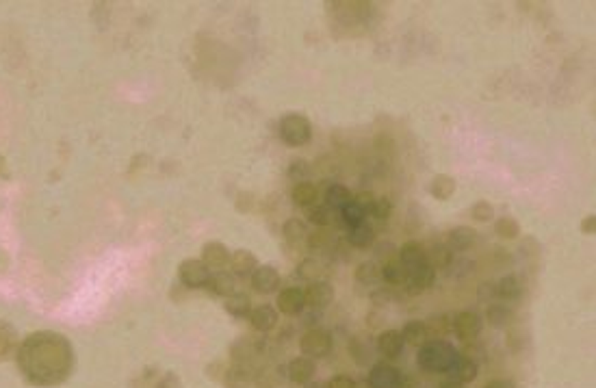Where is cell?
Masks as SVG:
<instances>
[{
    "mask_svg": "<svg viewBox=\"0 0 596 388\" xmlns=\"http://www.w3.org/2000/svg\"><path fill=\"white\" fill-rule=\"evenodd\" d=\"M484 388H516V384L510 380H493V382H488Z\"/></svg>",
    "mask_w": 596,
    "mask_h": 388,
    "instance_id": "59",
    "label": "cell"
},
{
    "mask_svg": "<svg viewBox=\"0 0 596 388\" xmlns=\"http://www.w3.org/2000/svg\"><path fill=\"white\" fill-rule=\"evenodd\" d=\"M581 232L584 234H594L596 232V215H588L581 221Z\"/></svg>",
    "mask_w": 596,
    "mask_h": 388,
    "instance_id": "56",
    "label": "cell"
},
{
    "mask_svg": "<svg viewBox=\"0 0 596 388\" xmlns=\"http://www.w3.org/2000/svg\"><path fill=\"white\" fill-rule=\"evenodd\" d=\"M351 202V191L345 185H330L325 189V206L330 208H340Z\"/></svg>",
    "mask_w": 596,
    "mask_h": 388,
    "instance_id": "32",
    "label": "cell"
},
{
    "mask_svg": "<svg viewBox=\"0 0 596 388\" xmlns=\"http://www.w3.org/2000/svg\"><path fill=\"white\" fill-rule=\"evenodd\" d=\"M306 215H308V221L315 223V226H319V228L330 226L332 219H334L330 206H310Z\"/></svg>",
    "mask_w": 596,
    "mask_h": 388,
    "instance_id": "40",
    "label": "cell"
},
{
    "mask_svg": "<svg viewBox=\"0 0 596 388\" xmlns=\"http://www.w3.org/2000/svg\"><path fill=\"white\" fill-rule=\"evenodd\" d=\"M223 373H226V365H223L221 360H215L211 365H206V376L211 380H215V382L223 380Z\"/></svg>",
    "mask_w": 596,
    "mask_h": 388,
    "instance_id": "51",
    "label": "cell"
},
{
    "mask_svg": "<svg viewBox=\"0 0 596 388\" xmlns=\"http://www.w3.org/2000/svg\"><path fill=\"white\" fill-rule=\"evenodd\" d=\"M278 132H280V139L285 141L287 145H291V147L306 145L310 141V137H312V128H310L308 117L297 115V113H291V115L282 117L280 126H278Z\"/></svg>",
    "mask_w": 596,
    "mask_h": 388,
    "instance_id": "3",
    "label": "cell"
},
{
    "mask_svg": "<svg viewBox=\"0 0 596 388\" xmlns=\"http://www.w3.org/2000/svg\"><path fill=\"white\" fill-rule=\"evenodd\" d=\"M169 295H172L174 302H181V300H185V295H187V287H185V285H176V287L169 291Z\"/></svg>",
    "mask_w": 596,
    "mask_h": 388,
    "instance_id": "58",
    "label": "cell"
},
{
    "mask_svg": "<svg viewBox=\"0 0 596 388\" xmlns=\"http://www.w3.org/2000/svg\"><path fill=\"white\" fill-rule=\"evenodd\" d=\"M306 308L304 291L302 289H285L278 295V310L287 317H295Z\"/></svg>",
    "mask_w": 596,
    "mask_h": 388,
    "instance_id": "16",
    "label": "cell"
},
{
    "mask_svg": "<svg viewBox=\"0 0 596 388\" xmlns=\"http://www.w3.org/2000/svg\"><path fill=\"white\" fill-rule=\"evenodd\" d=\"M446 373H449V380L458 384H469L477 378V363H473L466 356L458 354V358L453 360V365L446 369Z\"/></svg>",
    "mask_w": 596,
    "mask_h": 388,
    "instance_id": "17",
    "label": "cell"
},
{
    "mask_svg": "<svg viewBox=\"0 0 596 388\" xmlns=\"http://www.w3.org/2000/svg\"><path fill=\"white\" fill-rule=\"evenodd\" d=\"M249 323L256 332H269L278 323V312L271 306H258L249 310Z\"/></svg>",
    "mask_w": 596,
    "mask_h": 388,
    "instance_id": "20",
    "label": "cell"
},
{
    "mask_svg": "<svg viewBox=\"0 0 596 388\" xmlns=\"http://www.w3.org/2000/svg\"><path fill=\"white\" fill-rule=\"evenodd\" d=\"M282 232H285L287 241H291V243H300V241H304V238H308L306 223L302 219H297V217L287 219L285 226H282Z\"/></svg>",
    "mask_w": 596,
    "mask_h": 388,
    "instance_id": "35",
    "label": "cell"
},
{
    "mask_svg": "<svg viewBox=\"0 0 596 388\" xmlns=\"http://www.w3.org/2000/svg\"><path fill=\"white\" fill-rule=\"evenodd\" d=\"M308 176H310V165H308V161H304V159H295V161H291V165H289V178H291V181H300V183H304Z\"/></svg>",
    "mask_w": 596,
    "mask_h": 388,
    "instance_id": "45",
    "label": "cell"
},
{
    "mask_svg": "<svg viewBox=\"0 0 596 388\" xmlns=\"http://www.w3.org/2000/svg\"><path fill=\"white\" fill-rule=\"evenodd\" d=\"M332 245H334V234L327 232V230H317V232H312L308 236V247L310 249L323 252V249H330Z\"/></svg>",
    "mask_w": 596,
    "mask_h": 388,
    "instance_id": "43",
    "label": "cell"
},
{
    "mask_svg": "<svg viewBox=\"0 0 596 388\" xmlns=\"http://www.w3.org/2000/svg\"><path fill=\"white\" fill-rule=\"evenodd\" d=\"M291 198H293V202L297 206L310 208V206H315V202L319 198V189H317V185H312V183H297L293 187Z\"/></svg>",
    "mask_w": 596,
    "mask_h": 388,
    "instance_id": "29",
    "label": "cell"
},
{
    "mask_svg": "<svg viewBox=\"0 0 596 388\" xmlns=\"http://www.w3.org/2000/svg\"><path fill=\"white\" fill-rule=\"evenodd\" d=\"M455 358H458V351L451 343H446L442 338H434V340H427L425 345H421L416 360H419V367L423 371L446 373V369L453 365Z\"/></svg>",
    "mask_w": 596,
    "mask_h": 388,
    "instance_id": "2",
    "label": "cell"
},
{
    "mask_svg": "<svg viewBox=\"0 0 596 388\" xmlns=\"http://www.w3.org/2000/svg\"><path fill=\"white\" fill-rule=\"evenodd\" d=\"M20 347V334L9 321L0 319V363H7L9 358H16Z\"/></svg>",
    "mask_w": 596,
    "mask_h": 388,
    "instance_id": "13",
    "label": "cell"
},
{
    "mask_svg": "<svg viewBox=\"0 0 596 388\" xmlns=\"http://www.w3.org/2000/svg\"><path fill=\"white\" fill-rule=\"evenodd\" d=\"M512 319H514L512 308L503 306V304H493V306L488 308V312H486V321L493 325V327H497V330H503V327H508V325L512 323Z\"/></svg>",
    "mask_w": 596,
    "mask_h": 388,
    "instance_id": "31",
    "label": "cell"
},
{
    "mask_svg": "<svg viewBox=\"0 0 596 388\" xmlns=\"http://www.w3.org/2000/svg\"><path fill=\"white\" fill-rule=\"evenodd\" d=\"M208 269L223 272V267L230 265V252L228 247L219 241H208L202 247V258H200Z\"/></svg>",
    "mask_w": 596,
    "mask_h": 388,
    "instance_id": "10",
    "label": "cell"
},
{
    "mask_svg": "<svg viewBox=\"0 0 596 388\" xmlns=\"http://www.w3.org/2000/svg\"><path fill=\"white\" fill-rule=\"evenodd\" d=\"M429 193H431V196H434L436 200H440V202L449 200L453 193H455V178L446 176V174L434 176V178H431V183H429Z\"/></svg>",
    "mask_w": 596,
    "mask_h": 388,
    "instance_id": "26",
    "label": "cell"
},
{
    "mask_svg": "<svg viewBox=\"0 0 596 388\" xmlns=\"http://www.w3.org/2000/svg\"><path fill=\"white\" fill-rule=\"evenodd\" d=\"M523 293V285L516 276H505L497 282V297H505V300H516Z\"/></svg>",
    "mask_w": 596,
    "mask_h": 388,
    "instance_id": "36",
    "label": "cell"
},
{
    "mask_svg": "<svg viewBox=\"0 0 596 388\" xmlns=\"http://www.w3.org/2000/svg\"><path fill=\"white\" fill-rule=\"evenodd\" d=\"M399 261L404 263L408 267V272L416 269V267H421L427 263V249L416 243V241H408L399 247Z\"/></svg>",
    "mask_w": 596,
    "mask_h": 388,
    "instance_id": "21",
    "label": "cell"
},
{
    "mask_svg": "<svg viewBox=\"0 0 596 388\" xmlns=\"http://www.w3.org/2000/svg\"><path fill=\"white\" fill-rule=\"evenodd\" d=\"M425 330H427V338H440L446 332H451V319L438 315V317H431L429 321H425Z\"/></svg>",
    "mask_w": 596,
    "mask_h": 388,
    "instance_id": "39",
    "label": "cell"
},
{
    "mask_svg": "<svg viewBox=\"0 0 596 388\" xmlns=\"http://www.w3.org/2000/svg\"><path fill=\"white\" fill-rule=\"evenodd\" d=\"M304 300H306V306L315 308V310H321V308H327L332 302H334V287L330 285V282H312V285L304 291Z\"/></svg>",
    "mask_w": 596,
    "mask_h": 388,
    "instance_id": "6",
    "label": "cell"
},
{
    "mask_svg": "<svg viewBox=\"0 0 596 388\" xmlns=\"http://www.w3.org/2000/svg\"><path fill=\"white\" fill-rule=\"evenodd\" d=\"M139 386L141 388H183V382L172 371H167V373L145 371L141 376V380H139Z\"/></svg>",
    "mask_w": 596,
    "mask_h": 388,
    "instance_id": "19",
    "label": "cell"
},
{
    "mask_svg": "<svg viewBox=\"0 0 596 388\" xmlns=\"http://www.w3.org/2000/svg\"><path fill=\"white\" fill-rule=\"evenodd\" d=\"M256 376V369L254 365H236L232 363L230 367H226V373H223V384L226 388H243L247 384L254 382Z\"/></svg>",
    "mask_w": 596,
    "mask_h": 388,
    "instance_id": "14",
    "label": "cell"
},
{
    "mask_svg": "<svg viewBox=\"0 0 596 388\" xmlns=\"http://www.w3.org/2000/svg\"><path fill=\"white\" fill-rule=\"evenodd\" d=\"M226 310L230 312L232 317H238V319H243V317H247L249 315V310H251V300L249 297L245 295V293H234V295H230V297H226Z\"/></svg>",
    "mask_w": 596,
    "mask_h": 388,
    "instance_id": "33",
    "label": "cell"
},
{
    "mask_svg": "<svg viewBox=\"0 0 596 388\" xmlns=\"http://www.w3.org/2000/svg\"><path fill=\"white\" fill-rule=\"evenodd\" d=\"M230 267H232V276L249 278L251 274L256 272L258 261H256V256L249 249H236L230 256Z\"/></svg>",
    "mask_w": 596,
    "mask_h": 388,
    "instance_id": "18",
    "label": "cell"
},
{
    "mask_svg": "<svg viewBox=\"0 0 596 388\" xmlns=\"http://www.w3.org/2000/svg\"><path fill=\"white\" fill-rule=\"evenodd\" d=\"M464 356L471 358L473 363H477V360H480V358H484V349H482L480 345H473V343L469 340V345L464 347Z\"/></svg>",
    "mask_w": 596,
    "mask_h": 388,
    "instance_id": "55",
    "label": "cell"
},
{
    "mask_svg": "<svg viewBox=\"0 0 596 388\" xmlns=\"http://www.w3.org/2000/svg\"><path fill=\"white\" fill-rule=\"evenodd\" d=\"M399 380H401V373L393 367V365H373L369 373V386L371 388H399Z\"/></svg>",
    "mask_w": 596,
    "mask_h": 388,
    "instance_id": "11",
    "label": "cell"
},
{
    "mask_svg": "<svg viewBox=\"0 0 596 388\" xmlns=\"http://www.w3.org/2000/svg\"><path fill=\"white\" fill-rule=\"evenodd\" d=\"M249 280H251V289H254L256 293H263V295L276 293L280 287V274H278V269H274V267H269V265L256 267V272L249 276Z\"/></svg>",
    "mask_w": 596,
    "mask_h": 388,
    "instance_id": "9",
    "label": "cell"
},
{
    "mask_svg": "<svg viewBox=\"0 0 596 388\" xmlns=\"http://www.w3.org/2000/svg\"><path fill=\"white\" fill-rule=\"evenodd\" d=\"M382 278V269L380 265L373 263V261H367V263H360L356 269V280L360 282V285H378Z\"/></svg>",
    "mask_w": 596,
    "mask_h": 388,
    "instance_id": "34",
    "label": "cell"
},
{
    "mask_svg": "<svg viewBox=\"0 0 596 388\" xmlns=\"http://www.w3.org/2000/svg\"><path fill=\"white\" fill-rule=\"evenodd\" d=\"M421 380H416V376H401L399 388H421Z\"/></svg>",
    "mask_w": 596,
    "mask_h": 388,
    "instance_id": "57",
    "label": "cell"
},
{
    "mask_svg": "<svg viewBox=\"0 0 596 388\" xmlns=\"http://www.w3.org/2000/svg\"><path fill=\"white\" fill-rule=\"evenodd\" d=\"M353 204H358L364 211V215H369L371 213V208H373V202H376V196L371 191H360L358 193V196L351 200Z\"/></svg>",
    "mask_w": 596,
    "mask_h": 388,
    "instance_id": "49",
    "label": "cell"
},
{
    "mask_svg": "<svg viewBox=\"0 0 596 388\" xmlns=\"http://www.w3.org/2000/svg\"><path fill=\"white\" fill-rule=\"evenodd\" d=\"M434 280H436V269L425 263L408 274L406 291H408V295H421L423 291H427L431 285H434Z\"/></svg>",
    "mask_w": 596,
    "mask_h": 388,
    "instance_id": "8",
    "label": "cell"
},
{
    "mask_svg": "<svg viewBox=\"0 0 596 388\" xmlns=\"http://www.w3.org/2000/svg\"><path fill=\"white\" fill-rule=\"evenodd\" d=\"M353 388H371V386H369V382L362 380V382H353Z\"/></svg>",
    "mask_w": 596,
    "mask_h": 388,
    "instance_id": "63",
    "label": "cell"
},
{
    "mask_svg": "<svg viewBox=\"0 0 596 388\" xmlns=\"http://www.w3.org/2000/svg\"><path fill=\"white\" fill-rule=\"evenodd\" d=\"M471 217H473L475 221L486 223V221H490V219L495 217V206L490 204V202H486V200L475 202V204L471 206Z\"/></svg>",
    "mask_w": 596,
    "mask_h": 388,
    "instance_id": "44",
    "label": "cell"
},
{
    "mask_svg": "<svg viewBox=\"0 0 596 388\" xmlns=\"http://www.w3.org/2000/svg\"><path fill=\"white\" fill-rule=\"evenodd\" d=\"M495 232L501 238H516L520 234V226H518V221L514 217H501L495 223Z\"/></svg>",
    "mask_w": 596,
    "mask_h": 388,
    "instance_id": "42",
    "label": "cell"
},
{
    "mask_svg": "<svg viewBox=\"0 0 596 388\" xmlns=\"http://www.w3.org/2000/svg\"><path fill=\"white\" fill-rule=\"evenodd\" d=\"M440 388H464V384H458V382H453V380H446V382L440 384Z\"/></svg>",
    "mask_w": 596,
    "mask_h": 388,
    "instance_id": "60",
    "label": "cell"
},
{
    "mask_svg": "<svg viewBox=\"0 0 596 388\" xmlns=\"http://www.w3.org/2000/svg\"><path fill=\"white\" fill-rule=\"evenodd\" d=\"M404 338H401L399 330H386L378 336V349L386 358H399L404 351Z\"/></svg>",
    "mask_w": 596,
    "mask_h": 388,
    "instance_id": "22",
    "label": "cell"
},
{
    "mask_svg": "<svg viewBox=\"0 0 596 388\" xmlns=\"http://www.w3.org/2000/svg\"><path fill=\"white\" fill-rule=\"evenodd\" d=\"M258 354H260V345L254 338H247V336H241L230 345V358L236 365H251Z\"/></svg>",
    "mask_w": 596,
    "mask_h": 388,
    "instance_id": "15",
    "label": "cell"
},
{
    "mask_svg": "<svg viewBox=\"0 0 596 388\" xmlns=\"http://www.w3.org/2000/svg\"><path fill=\"white\" fill-rule=\"evenodd\" d=\"M297 276L306 282H319V278L323 276V265L317 258H304L297 267Z\"/></svg>",
    "mask_w": 596,
    "mask_h": 388,
    "instance_id": "37",
    "label": "cell"
},
{
    "mask_svg": "<svg viewBox=\"0 0 596 388\" xmlns=\"http://www.w3.org/2000/svg\"><path fill=\"white\" fill-rule=\"evenodd\" d=\"M477 297H480V302H493L497 297V285H493V282H482L480 289H477Z\"/></svg>",
    "mask_w": 596,
    "mask_h": 388,
    "instance_id": "50",
    "label": "cell"
},
{
    "mask_svg": "<svg viewBox=\"0 0 596 388\" xmlns=\"http://www.w3.org/2000/svg\"><path fill=\"white\" fill-rule=\"evenodd\" d=\"M540 245H538V241H535V238H531V236H527V238H523V241H520V254H523V256H531V254H535V249H538Z\"/></svg>",
    "mask_w": 596,
    "mask_h": 388,
    "instance_id": "54",
    "label": "cell"
},
{
    "mask_svg": "<svg viewBox=\"0 0 596 388\" xmlns=\"http://www.w3.org/2000/svg\"><path fill=\"white\" fill-rule=\"evenodd\" d=\"M349 354L353 358V363L358 367H364L371 363V358H373V340L371 338H364V336H353L349 340Z\"/></svg>",
    "mask_w": 596,
    "mask_h": 388,
    "instance_id": "23",
    "label": "cell"
},
{
    "mask_svg": "<svg viewBox=\"0 0 596 388\" xmlns=\"http://www.w3.org/2000/svg\"><path fill=\"white\" fill-rule=\"evenodd\" d=\"M304 388H325V384H321V382H308V384H304Z\"/></svg>",
    "mask_w": 596,
    "mask_h": 388,
    "instance_id": "61",
    "label": "cell"
},
{
    "mask_svg": "<svg viewBox=\"0 0 596 388\" xmlns=\"http://www.w3.org/2000/svg\"><path fill=\"white\" fill-rule=\"evenodd\" d=\"M408 267L401 263L399 258H395V261H391V263H386L384 267H382V278L389 282V285H395V287H406V282H408Z\"/></svg>",
    "mask_w": 596,
    "mask_h": 388,
    "instance_id": "27",
    "label": "cell"
},
{
    "mask_svg": "<svg viewBox=\"0 0 596 388\" xmlns=\"http://www.w3.org/2000/svg\"><path fill=\"white\" fill-rule=\"evenodd\" d=\"M178 278H181V285H185L187 289H202L208 285L211 269L200 258H187L178 267Z\"/></svg>",
    "mask_w": 596,
    "mask_h": 388,
    "instance_id": "4",
    "label": "cell"
},
{
    "mask_svg": "<svg viewBox=\"0 0 596 388\" xmlns=\"http://www.w3.org/2000/svg\"><path fill=\"white\" fill-rule=\"evenodd\" d=\"M477 243V232L469 226H458L446 236V247L453 249H469Z\"/></svg>",
    "mask_w": 596,
    "mask_h": 388,
    "instance_id": "24",
    "label": "cell"
},
{
    "mask_svg": "<svg viewBox=\"0 0 596 388\" xmlns=\"http://www.w3.org/2000/svg\"><path fill=\"white\" fill-rule=\"evenodd\" d=\"M325 388H353V380L349 376H334L325 384Z\"/></svg>",
    "mask_w": 596,
    "mask_h": 388,
    "instance_id": "53",
    "label": "cell"
},
{
    "mask_svg": "<svg viewBox=\"0 0 596 388\" xmlns=\"http://www.w3.org/2000/svg\"><path fill=\"white\" fill-rule=\"evenodd\" d=\"M347 238L353 247H360V249L371 247L376 243V230H373V226H369L367 221H362V223H358V226L349 228Z\"/></svg>",
    "mask_w": 596,
    "mask_h": 388,
    "instance_id": "28",
    "label": "cell"
},
{
    "mask_svg": "<svg viewBox=\"0 0 596 388\" xmlns=\"http://www.w3.org/2000/svg\"><path fill=\"white\" fill-rule=\"evenodd\" d=\"M254 204H256L254 193H249V191L238 193V198H236V211H241V213H251V211H254Z\"/></svg>",
    "mask_w": 596,
    "mask_h": 388,
    "instance_id": "48",
    "label": "cell"
},
{
    "mask_svg": "<svg viewBox=\"0 0 596 388\" xmlns=\"http://www.w3.org/2000/svg\"><path fill=\"white\" fill-rule=\"evenodd\" d=\"M401 338H404L406 345L412 347H421L427 343V330H425V323L423 321H408L401 330Z\"/></svg>",
    "mask_w": 596,
    "mask_h": 388,
    "instance_id": "30",
    "label": "cell"
},
{
    "mask_svg": "<svg viewBox=\"0 0 596 388\" xmlns=\"http://www.w3.org/2000/svg\"><path fill=\"white\" fill-rule=\"evenodd\" d=\"M206 287L211 289L215 295L230 297V295L236 293V278L232 274H226V272H217V274H211Z\"/></svg>",
    "mask_w": 596,
    "mask_h": 388,
    "instance_id": "25",
    "label": "cell"
},
{
    "mask_svg": "<svg viewBox=\"0 0 596 388\" xmlns=\"http://www.w3.org/2000/svg\"><path fill=\"white\" fill-rule=\"evenodd\" d=\"M391 213H393V204H391V200L389 198H376V202H373V208H371V217H376V219H380V221H386L391 217Z\"/></svg>",
    "mask_w": 596,
    "mask_h": 388,
    "instance_id": "46",
    "label": "cell"
},
{
    "mask_svg": "<svg viewBox=\"0 0 596 388\" xmlns=\"http://www.w3.org/2000/svg\"><path fill=\"white\" fill-rule=\"evenodd\" d=\"M373 252H376V258H378V261H384V265H386V263H391V261L397 258V252H399V249H397L391 241H384V243H378Z\"/></svg>",
    "mask_w": 596,
    "mask_h": 388,
    "instance_id": "47",
    "label": "cell"
},
{
    "mask_svg": "<svg viewBox=\"0 0 596 388\" xmlns=\"http://www.w3.org/2000/svg\"><path fill=\"white\" fill-rule=\"evenodd\" d=\"M300 347H302V354H306L312 360H315V358H325L332 351V336L330 332L321 330V327H312V330H308L302 336Z\"/></svg>",
    "mask_w": 596,
    "mask_h": 388,
    "instance_id": "5",
    "label": "cell"
},
{
    "mask_svg": "<svg viewBox=\"0 0 596 388\" xmlns=\"http://www.w3.org/2000/svg\"><path fill=\"white\" fill-rule=\"evenodd\" d=\"M451 327H453V332L458 334V338H462V340H475L477 336H480V332H482V317L475 315V312L464 310V312H460V315L453 319Z\"/></svg>",
    "mask_w": 596,
    "mask_h": 388,
    "instance_id": "7",
    "label": "cell"
},
{
    "mask_svg": "<svg viewBox=\"0 0 596 388\" xmlns=\"http://www.w3.org/2000/svg\"><path fill=\"white\" fill-rule=\"evenodd\" d=\"M0 174H3L5 178H9V172L5 170V159H0Z\"/></svg>",
    "mask_w": 596,
    "mask_h": 388,
    "instance_id": "62",
    "label": "cell"
},
{
    "mask_svg": "<svg viewBox=\"0 0 596 388\" xmlns=\"http://www.w3.org/2000/svg\"><path fill=\"white\" fill-rule=\"evenodd\" d=\"M393 300H395V295L391 291H386V289L376 291L373 295H371V302H373L376 306H386V304H391Z\"/></svg>",
    "mask_w": 596,
    "mask_h": 388,
    "instance_id": "52",
    "label": "cell"
},
{
    "mask_svg": "<svg viewBox=\"0 0 596 388\" xmlns=\"http://www.w3.org/2000/svg\"><path fill=\"white\" fill-rule=\"evenodd\" d=\"M315 373H317L315 360H312V358H308V356L293 358V360L287 365V376H289V380L295 382V384H308V382H312Z\"/></svg>",
    "mask_w": 596,
    "mask_h": 388,
    "instance_id": "12",
    "label": "cell"
},
{
    "mask_svg": "<svg viewBox=\"0 0 596 388\" xmlns=\"http://www.w3.org/2000/svg\"><path fill=\"white\" fill-rule=\"evenodd\" d=\"M364 217H367L364 211L358 204H353V202H349L347 206L340 208V221L345 223V226H349V228L358 226V223H362Z\"/></svg>",
    "mask_w": 596,
    "mask_h": 388,
    "instance_id": "41",
    "label": "cell"
},
{
    "mask_svg": "<svg viewBox=\"0 0 596 388\" xmlns=\"http://www.w3.org/2000/svg\"><path fill=\"white\" fill-rule=\"evenodd\" d=\"M453 263V252L446 245H434L427 254V265H431L434 269L438 267H451Z\"/></svg>",
    "mask_w": 596,
    "mask_h": 388,
    "instance_id": "38",
    "label": "cell"
},
{
    "mask_svg": "<svg viewBox=\"0 0 596 388\" xmlns=\"http://www.w3.org/2000/svg\"><path fill=\"white\" fill-rule=\"evenodd\" d=\"M20 376L37 388H54L70 380L76 365L74 345L59 332L41 330L28 334L16 351Z\"/></svg>",
    "mask_w": 596,
    "mask_h": 388,
    "instance_id": "1",
    "label": "cell"
}]
</instances>
